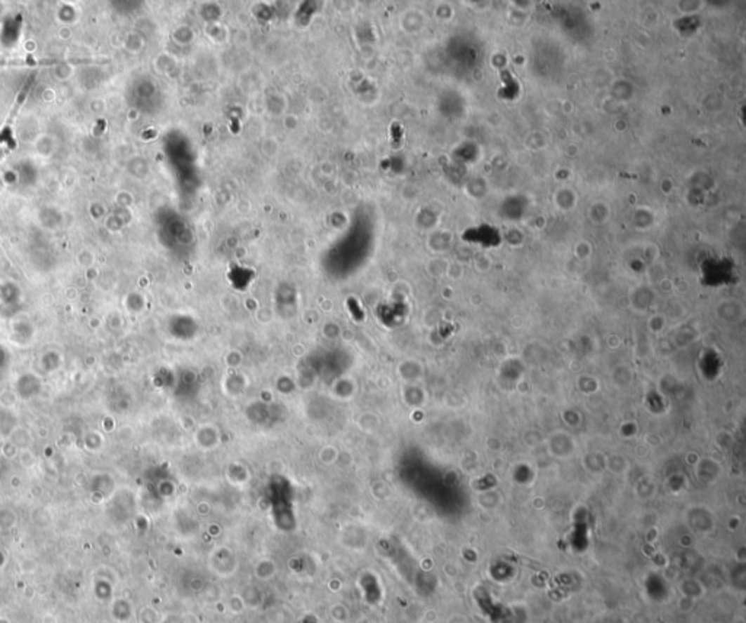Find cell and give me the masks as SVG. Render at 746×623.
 <instances>
[{
	"instance_id": "6da1fadb",
	"label": "cell",
	"mask_w": 746,
	"mask_h": 623,
	"mask_svg": "<svg viewBox=\"0 0 746 623\" xmlns=\"http://www.w3.org/2000/svg\"><path fill=\"white\" fill-rule=\"evenodd\" d=\"M32 81H34V76H31V79L28 81V83L21 89V92L18 93L16 101H15V104H13V108L11 109V114H9L8 120H6V123H5V127H4L2 130H0V142L4 140L5 135H8V138H11V135H12V124H13V121H15V119H16L19 108L22 107V104H24L25 100H27L28 92H30V86L32 85Z\"/></svg>"
}]
</instances>
